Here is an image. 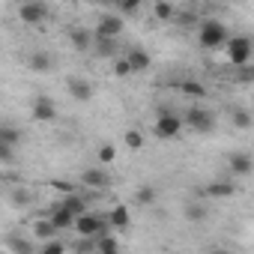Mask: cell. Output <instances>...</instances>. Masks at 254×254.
<instances>
[{
  "instance_id": "obj_1",
  "label": "cell",
  "mask_w": 254,
  "mask_h": 254,
  "mask_svg": "<svg viewBox=\"0 0 254 254\" xmlns=\"http://www.w3.org/2000/svg\"><path fill=\"white\" fill-rule=\"evenodd\" d=\"M224 42H227L224 24L215 21V18H206V21L200 24V45H203V48H221Z\"/></svg>"
},
{
  "instance_id": "obj_2",
  "label": "cell",
  "mask_w": 254,
  "mask_h": 254,
  "mask_svg": "<svg viewBox=\"0 0 254 254\" xmlns=\"http://www.w3.org/2000/svg\"><path fill=\"white\" fill-rule=\"evenodd\" d=\"M251 51H254V42H251L248 36H233V39H227V57H230L233 66H245L248 57H251Z\"/></svg>"
},
{
  "instance_id": "obj_3",
  "label": "cell",
  "mask_w": 254,
  "mask_h": 254,
  "mask_svg": "<svg viewBox=\"0 0 254 254\" xmlns=\"http://www.w3.org/2000/svg\"><path fill=\"white\" fill-rule=\"evenodd\" d=\"M180 129H183V120L177 114H171V111H162L159 114V120H156V138H162V141L177 138Z\"/></svg>"
},
{
  "instance_id": "obj_4",
  "label": "cell",
  "mask_w": 254,
  "mask_h": 254,
  "mask_svg": "<svg viewBox=\"0 0 254 254\" xmlns=\"http://www.w3.org/2000/svg\"><path fill=\"white\" fill-rule=\"evenodd\" d=\"M105 221H108V218L87 212V215L75 218V230H78L81 236H93V239H96V236H102V233H105Z\"/></svg>"
},
{
  "instance_id": "obj_5",
  "label": "cell",
  "mask_w": 254,
  "mask_h": 254,
  "mask_svg": "<svg viewBox=\"0 0 254 254\" xmlns=\"http://www.w3.org/2000/svg\"><path fill=\"white\" fill-rule=\"evenodd\" d=\"M123 33V15H102L96 24V36L99 39H117Z\"/></svg>"
},
{
  "instance_id": "obj_6",
  "label": "cell",
  "mask_w": 254,
  "mask_h": 254,
  "mask_svg": "<svg viewBox=\"0 0 254 254\" xmlns=\"http://www.w3.org/2000/svg\"><path fill=\"white\" fill-rule=\"evenodd\" d=\"M186 123L191 126L194 132H209L212 126H215V120H212V114H209L206 108H189V114H186Z\"/></svg>"
},
{
  "instance_id": "obj_7",
  "label": "cell",
  "mask_w": 254,
  "mask_h": 254,
  "mask_svg": "<svg viewBox=\"0 0 254 254\" xmlns=\"http://www.w3.org/2000/svg\"><path fill=\"white\" fill-rule=\"evenodd\" d=\"M18 18L24 24H42L48 18V6L45 3H21L18 6Z\"/></svg>"
},
{
  "instance_id": "obj_8",
  "label": "cell",
  "mask_w": 254,
  "mask_h": 254,
  "mask_svg": "<svg viewBox=\"0 0 254 254\" xmlns=\"http://www.w3.org/2000/svg\"><path fill=\"white\" fill-rule=\"evenodd\" d=\"M33 120H39V123L57 120V108H54V102L48 96H36V102H33Z\"/></svg>"
},
{
  "instance_id": "obj_9",
  "label": "cell",
  "mask_w": 254,
  "mask_h": 254,
  "mask_svg": "<svg viewBox=\"0 0 254 254\" xmlns=\"http://www.w3.org/2000/svg\"><path fill=\"white\" fill-rule=\"evenodd\" d=\"M227 168H230L233 174L245 177V174H251V171H254V162H251V156H245V153H233V156H230V162H227Z\"/></svg>"
},
{
  "instance_id": "obj_10",
  "label": "cell",
  "mask_w": 254,
  "mask_h": 254,
  "mask_svg": "<svg viewBox=\"0 0 254 254\" xmlns=\"http://www.w3.org/2000/svg\"><path fill=\"white\" fill-rule=\"evenodd\" d=\"M81 183H84V186H90V189H105L111 180H108V174H105L102 168H90V171H84V174H81Z\"/></svg>"
},
{
  "instance_id": "obj_11",
  "label": "cell",
  "mask_w": 254,
  "mask_h": 254,
  "mask_svg": "<svg viewBox=\"0 0 254 254\" xmlns=\"http://www.w3.org/2000/svg\"><path fill=\"white\" fill-rule=\"evenodd\" d=\"M48 218L54 221V227H57V230H69V227H75V215H72V212H69L63 203H60V206H57V209H54Z\"/></svg>"
},
{
  "instance_id": "obj_12",
  "label": "cell",
  "mask_w": 254,
  "mask_h": 254,
  "mask_svg": "<svg viewBox=\"0 0 254 254\" xmlns=\"http://www.w3.org/2000/svg\"><path fill=\"white\" fill-rule=\"evenodd\" d=\"M33 236H36V239H42V242H54V236H57L54 221H51V218H39V221L33 224Z\"/></svg>"
},
{
  "instance_id": "obj_13",
  "label": "cell",
  "mask_w": 254,
  "mask_h": 254,
  "mask_svg": "<svg viewBox=\"0 0 254 254\" xmlns=\"http://www.w3.org/2000/svg\"><path fill=\"white\" fill-rule=\"evenodd\" d=\"M30 69L33 72H51L54 69V57L48 51H33L30 54Z\"/></svg>"
},
{
  "instance_id": "obj_14",
  "label": "cell",
  "mask_w": 254,
  "mask_h": 254,
  "mask_svg": "<svg viewBox=\"0 0 254 254\" xmlns=\"http://www.w3.org/2000/svg\"><path fill=\"white\" fill-rule=\"evenodd\" d=\"M69 93H72L78 102H87V99L93 96V87H90V81H84V78H72V81H69Z\"/></svg>"
},
{
  "instance_id": "obj_15",
  "label": "cell",
  "mask_w": 254,
  "mask_h": 254,
  "mask_svg": "<svg viewBox=\"0 0 254 254\" xmlns=\"http://www.w3.org/2000/svg\"><path fill=\"white\" fill-rule=\"evenodd\" d=\"M108 224L117 227V230L129 227V209H126V206H114V209L108 212Z\"/></svg>"
},
{
  "instance_id": "obj_16",
  "label": "cell",
  "mask_w": 254,
  "mask_h": 254,
  "mask_svg": "<svg viewBox=\"0 0 254 254\" xmlns=\"http://www.w3.org/2000/svg\"><path fill=\"white\" fill-rule=\"evenodd\" d=\"M69 39H72L75 51H90L93 48V33H87V30H72Z\"/></svg>"
},
{
  "instance_id": "obj_17",
  "label": "cell",
  "mask_w": 254,
  "mask_h": 254,
  "mask_svg": "<svg viewBox=\"0 0 254 254\" xmlns=\"http://www.w3.org/2000/svg\"><path fill=\"white\" fill-rule=\"evenodd\" d=\"M129 63H132V72H144L150 66V54L141 51V48H132L129 51Z\"/></svg>"
},
{
  "instance_id": "obj_18",
  "label": "cell",
  "mask_w": 254,
  "mask_h": 254,
  "mask_svg": "<svg viewBox=\"0 0 254 254\" xmlns=\"http://www.w3.org/2000/svg\"><path fill=\"white\" fill-rule=\"evenodd\" d=\"M63 206L75 215V218H81V215H87V203H84V197H78V194H69L66 200H63Z\"/></svg>"
},
{
  "instance_id": "obj_19",
  "label": "cell",
  "mask_w": 254,
  "mask_h": 254,
  "mask_svg": "<svg viewBox=\"0 0 254 254\" xmlns=\"http://www.w3.org/2000/svg\"><path fill=\"white\" fill-rule=\"evenodd\" d=\"M21 141V132L12 126H0V147H15Z\"/></svg>"
},
{
  "instance_id": "obj_20",
  "label": "cell",
  "mask_w": 254,
  "mask_h": 254,
  "mask_svg": "<svg viewBox=\"0 0 254 254\" xmlns=\"http://www.w3.org/2000/svg\"><path fill=\"white\" fill-rule=\"evenodd\" d=\"M236 189H233V183H209L206 186V194L209 197H230Z\"/></svg>"
},
{
  "instance_id": "obj_21",
  "label": "cell",
  "mask_w": 254,
  "mask_h": 254,
  "mask_svg": "<svg viewBox=\"0 0 254 254\" xmlns=\"http://www.w3.org/2000/svg\"><path fill=\"white\" fill-rule=\"evenodd\" d=\"M123 144L129 147V150H141L144 147V135L138 129H129V132H126V138H123Z\"/></svg>"
},
{
  "instance_id": "obj_22",
  "label": "cell",
  "mask_w": 254,
  "mask_h": 254,
  "mask_svg": "<svg viewBox=\"0 0 254 254\" xmlns=\"http://www.w3.org/2000/svg\"><path fill=\"white\" fill-rule=\"evenodd\" d=\"M114 45H117V39H99L96 36V54L99 57H111L114 54Z\"/></svg>"
},
{
  "instance_id": "obj_23",
  "label": "cell",
  "mask_w": 254,
  "mask_h": 254,
  "mask_svg": "<svg viewBox=\"0 0 254 254\" xmlns=\"http://www.w3.org/2000/svg\"><path fill=\"white\" fill-rule=\"evenodd\" d=\"M183 93L191 96V99H200V96H206V87L197 84V81H186V84H183Z\"/></svg>"
},
{
  "instance_id": "obj_24",
  "label": "cell",
  "mask_w": 254,
  "mask_h": 254,
  "mask_svg": "<svg viewBox=\"0 0 254 254\" xmlns=\"http://www.w3.org/2000/svg\"><path fill=\"white\" fill-rule=\"evenodd\" d=\"M135 197H138V203H141V206H150V203L156 200V189H150V186H141Z\"/></svg>"
},
{
  "instance_id": "obj_25",
  "label": "cell",
  "mask_w": 254,
  "mask_h": 254,
  "mask_svg": "<svg viewBox=\"0 0 254 254\" xmlns=\"http://www.w3.org/2000/svg\"><path fill=\"white\" fill-rule=\"evenodd\" d=\"M153 12H156V18H162V21H171V18H174V6H171V3H156Z\"/></svg>"
},
{
  "instance_id": "obj_26",
  "label": "cell",
  "mask_w": 254,
  "mask_h": 254,
  "mask_svg": "<svg viewBox=\"0 0 254 254\" xmlns=\"http://www.w3.org/2000/svg\"><path fill=\"white\" fill-rule=\"evenodd\" d=\"M233 126H236V129H248V126H251V114L248 111H233Z\"/></svg>"
},
{
  "instance_id": "obj_27",
  "label": "cell",
  "mask_w": 254,
  "mask_h": 254,
  "mask_svg": "<svg viewBox=\"0 0 254 254\" xmlns=\"http://www.w3.org/2000/svg\"><path fill=\"white\" fill-rule=\"evenodd\" d=\"M114 156H117V150H114L111 144H102V147H99V162H102V165H111Z\"/></svg>"
},
{
  "instance_id": "obj_28",
  "label": "cell",
  "mask_w": 254,
  "mask_h": 254,
  "mask_svg": "<svg viewBox=\"0 0 254 254\" xmlns=\"http://www.w3.org/2000/svg\"><path fill=\"white\" fill-rule=\"evenodd\" d=\"M203 215H206L203 206H197V203H189V206H186V218H189V221H203Z\"/></svg>"
},
{
  "instance_id": "obj_29",
  "label": "cell",
  "mask_w": 254,
  "mask_h": 254,
  "mask_svg": "<svg viewBox=\"0 0 254 254\" xmlns=\"http://www.w3.org/2000/svg\"><path fill=\"white\" fill-rule=\"evenodd\" d=\"M114 72H117V75H123V78H126V75H132V63H129V57H120V60H117V66H114Z\"/></svg>"
},
{
  "instance_id": "obj_30",
  "label": "cell",
  "mask_w": 254,
  "mask_h": 254,
  "mask_svg": "<svg viewBox=\"0 0 254 254\" xmlns=\"http://www.w3.org/2000/svg\"><path fill=\"white\" fill-rule=\"evenodd\" d=\"M39 254H66V248H63V242H57V239H54V242H45Z\"/></svg>"
},
{
  "instance_id": "obj_31",
  "label": "cell",
  "mask_w": 254,
  "mask_h": 254,
  "mask_svg": "<svg viewBox=\"0 0 254 254\" xmlns=\"http://www.w3.org/2000/svg\"><path fill=\"white\" fill-rule=\"evenodd\" d=\"M9 245H12L18 254H33V245H30V242H21V239H9Z\"/></svg>"
},
{
  "instance_id": "obj_32",
  "label": "cell",
  "mask_w": 254,
  "mask_h": 254,
  "mask_svg": "<svg viewBox=\"0 0 254 254\" xmlns=\"http://www.w3.org/2000/svg\"><path fill=\"white\" fill-rule=\"evenodd\" d=\"M138 9H141V3H123V6H120V12H117V15H135V12H138Z\"/></svg>"
},
{
  "instance_id": "obj_33",
  "label": "cell",
  "mask_w": 254,
  "mask_h": 254,
  "mask_svg": "<svg viewBox=\"0 0 254 254\" xmlns=\"http://www.w3.org/2000/svg\"><path fill=\"white\" fill-rule=\"evenodd\" d=\"M12 200H15V203H18V206H21V203H27V200H30V194H27V191H24V189H18V191H15V194H12Z\"/></svg>"
},
{
  "instance_id": "obj_34",
  "label": "cell",
  "mask_w": 254,
  "mask_h": 254,
  "mask_svg": "<svg viewBox=\"0 0 254 254\" xmlns=\"http://www.w3.org/2000/svg\"><path fill=\"white\" fill-rule=\"evenodd\" d=\"M12 159V147H0V162H9Z\"/></svg>"
},
{
  "instance_id": "obj_35",
  "label": "cell",
  "mask_w": 254,
  "mask_h": 254,
  "mask_svg": "<svg viewBox=\"0 0 254 254\" xmlns=\"http://www.w3.org/2000/svg\"><path fill=\"white\" fill-rule=\"evenodd\" d=\"M209 254H233V251H227V248H212Z\"/></svg>"
},
{
  "instance_id": "obj_36",
  "label": "cell",
  "mask_w": 254,
  "mask_h": 254,
  "mask_svg": "<svg viewBox=\"0 0 254 254\" xmlns=\"http://www.w3.org/2000/svg\"><path fill=\"white\" fill-rule=\"evenodd\" d=\"M99 254H120V248H114V251H99Z\"/></svg>"
}]
</instances>
